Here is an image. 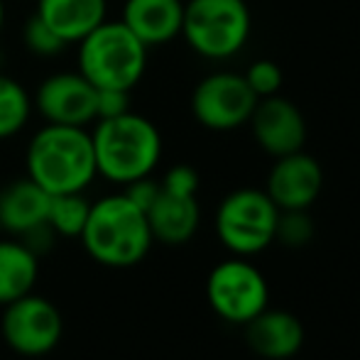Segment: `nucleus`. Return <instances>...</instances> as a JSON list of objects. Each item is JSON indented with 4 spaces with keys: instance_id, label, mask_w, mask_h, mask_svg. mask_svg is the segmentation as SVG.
<instances>
[{
    "instance_id": "7",
    "label": "nucleus",
    "mask_w": 360,
    "mask_h": 360,
    "mask_svg": "<svg viewBox=\"0 0 360 360\" xmlns=\"http://www.w3.org/2000/svg\"><path fill=\"white\" fill-rule=\"evenodd\" d=\"M206 299L218 319L245 326L270 307V285L250 257L231 255L214 265L206 277Z\"/></svg>"
},
{
    "instance_id": "23",
    "label": "nucleus",
    "mask_w": 360,
    "mask_h": 360,
    "mask_svg": "<svg viewBox=\"0 0 360 360\" xmlns=\"http://www.w3.org/2000/svg\"><path fill=\"white\" fill-rule=\"evenodd\" d=\"M243 76H245L248 86H250L257 98L275 96L282 89V69L272 59H257V62H252L248 67V72Z\"/></svg>"
},
{
    "instance_id": "12",
    "label": "nucleus",
    "mask_w": 360,
    "mask_h": 360,
    "mask_svg": "<svg viewBox=\"0 0 360 360\" xmlns=\"http://www.w3.org/2000/svg\"><path fill=\"white\" fill-rule=\"evenodd\" d=\"M323 189V169L304 150L277 157L267 174L265 194L280 211H307Z\"/></svg>"
},
{
    "instance_id": "22",
    "label": "nucleus",
    "mask_w": 360,
    "mask_h": 360,
    "mask_svg": "<svg viewBox=\"0 0 360 360\" xmlns=\"http://www.w3.org/2000/svg\"><path fill=\"white\" fill-rule=\"evenodd\" d=\"M25 47L34 54V57H57L59 52L67 49V42L44 22L39 15H30L22 30Z\"/></svg>"
},
{
    "instance_id": "24",
    "label": "nucleus",
    "mask_w": 360,
    "mask_h": 360,
    "mask_svg": "<svg viewBox=\"0 0 360 360\" xmlns=\"http://www.w3.org/2000/svg\"><path fill=\"white\" fill-rule=\"evenodd\" d=\"M160 186L165 191H172V194L196 196V191H199V174L189 165H174L160 179Z\"/></svg>"
},
{
    "instance_id": "27",
    "label": "nucleus",
    "mask_w": 360,
    "mask_h": 360,
    "mask_svg": "<svg viewBox=\"0 0 360 360\" xmlns=\"http://www.w3.org/2000/svg\"><path fill=\"white\" fill-rule=\"evenodd\" d=\"M3 25H5V3L0 0V32H3Z\"/></svg>"
},
{
    "instance_id": "5",
    "label": "nucleus",
    "mask_w": 360,
    "mask_h": 360,
    "mask_svg": "<svg viewBox=\"0 0 360 360\" xmlns=\"http://www.w3.org/2000/svg\"><path fill=\"white\" fill-rule=\"evenodd\" d=\"M252 15L245 0H184L181 34L199 57L221 62L248 44Z\"/></svg>"
},
{
    "instance_id": "20",
    "label": "nucleus",
    "mask_w": 360,
    "mask_h": 360,
    "mask_svg": "<svg viewBox=\"0 0 360 360\" xmlns=\"http://www.w3.org/2000/svg\"><path fill=\"white\" fill-rule=\"evenodd\" d=\"M91 201L81 194H57L49 199L47 226L57 233V238H79L89 218Z\"/></svg>"
},
{
    "instance_id": "19",
    "label": "nucleus",
    "mask_w": 360,
    "mask_h": 360,
    "mask_svg": "<svg viewBox=\"0 0 360 360\" xmlns=\"http://www.w3.org/2000/svg\"><path fill=\"white\" fill-rule=\"evenodd\" d=\"M32 98L20 81L0 72V140H10L27 125Z\"/></svg>"
},
{
    "instance_id": "11",
    "label": "nucleus",
    "mask_w": 360,
    "mask_h": 360,
    "mask_svg": "<svg viewBox=\"0 0 360 360\" xmlns=\"http://www.w3.org/2000/svg\"><path fill=\"white\" fill-rule=\"evenodd\" d=\"M257 147L270 157H285L304 150L307 145V118L304 113L282 96L260 98L248 120Z\"/></svg>"
},
{
    "instance_id": "3",
    "label": "nucleus",
    "mask_w": 360,
    "mask_h": 360,
    "mask_svg": "<svg viewBox=\"0 0 360 360\" xmlns=\"http://www.w3.org/2000/svg\"><path fill=\"white\" fill-rule=\"evenodd\" d=\"M91 143L98 176L118 186L152 176L162 160V135L157 125L133 110L96 120Z\"/></svg>"
},
{
    "instance_id": "10",
    "label": "nucleus",
    "mask_w": 360,
    "mask_h": 360,
    "mask_svg": "<svg viewBox=\"0 0 360 360\" xmlns=\"http://www.w3.org/2000/svg\"><path fill=\"white\" fill-rule=\"evenodd\" d=\"M96 89L79 72H57L42 81L32 96V110L44 123L89 128L96 123Z\"/></svg>"
},
{
    "instance_id": "17",
    "label": "nucleus",
    "mask_w": 360,
    "mask_h": 360,
    "mask_svg": "<svg viewBox=\"0 0 360 360\" xmlns=\"http://www.w3.org/2000/svg\"><path fill=\"white\" fill-rule=\"evenodd\" d=\"M34 15L67 44H79L91 30L108 20V0H37Z\"/></svg>"
},
{
    "instance_id": "25",
    "label": "nucleus",
    "mask_w": 360,
    "mask_h": 360,
    "mask_svg": "<svg viewBox=\"0 0 360 360\" xmlns=\"http://www.w3.org/2000/svg\"><path fill=\"white\" fill-rule=\"evenodd\" d=\"M130 110V91L120 89H98L96 94V120L115 118Z\"/></svg>"
},
{
    "instance_id": "26",
    "label": "nucleus",
    "mask_w": 360,
    "mask_h": 360,
    "mask_svg": "<svg viewBox=\"0 0 360 360\" xmlns=\"http://www.w3.org/2000/svg\"><path fill=\"white\" fill-rule=\"evenodd\" d=\"M160 189H162L160 181L152 179V176H143V179H135V181H130V184H125L123 194L128 196L138 209H143L147 214V209H150L157 196H160Z\"/></svg>"
},
{
    "instance_id": "9",
    "label": "nucleus",
    "mask_w": 360,
    "mask_h": 360,
    "mask_svg": "<svg viewBox=\"0 0 360 360\" xmlns=\"http://www.w3.org/2000/svg\"><path fill=\"white\" fill-rule=\"evenodd\" d=\"M257 96L245 76L236 72H214L196 84L191 94V115L206 130L228 133L248 125L257 105Z\"/></svg>"
},
{
    "instance_id": "8",
    "label": "nucleus",
    "mask_w": 360,
    "mask_h": 360,
    "mask_svg": "<svg viewBox=\"0 0 360 360\" xmlns=\"http://www.w3.org/2000/svg\"><path fill=\"white\" fill-rule=\"evenodd\" d=\"M0 336L10 351L22 358L49 356L62 343L64 316L52 299L30 292L3 307Z\"/></svg>"
},
{
    "instance_id": "2",
    "label": "nucleus",
    "mask_w": 360,
    "mask_h": 360,
    "mask_svg": "<svg viewBox=\"0 0 360 360\" xmlns=\"http://www.w3.org/2000/svg\"><path fill=\"white\" fill-rule=\"evenodd\" d=\"M79 240L94 262L113 270H128L145 260L155 238L147 214L120 191L91 201Z\"/></svg>"
},
{
    "instance_id": "21",
    "label": "nucleus",
    "mask_w": 360,
    "mask_h": 360,
    "mask_svg": "<svg viewBox=\"0 0 360 360\" xmlns=\"http://www.w3.org/2000/svg\"><path fill=\"white\" fill-rule=\"evenodd\" d=\"M314 240V221L307 211H280L277 218L275 243H282L287 248H307Z\"/></svg>"
},
{
    "instance_id": "13",
    "label": "nucleus",
    "mask_w": 360,
    "mask_h": 360,
    "mask_svg": "<svg viewBox=\"0 0 360 360\" xmlns=\"http://www.w3.org/2000/svg\"><path fill=\"white\" fill-rule=\"evenodd\" d=\"M245 341L255 356L265 360H289L302 351L307 331L292 311L267 307L245 323Z\"/></svg>"
},
{
    "instance_id": "6",
    "label": "nucleus",
    "mask_w": 360,
    "mask_h": 360,
    "mask_svg": "<svg viewBox=\"0 0 360 360\" xmlns=\"http://www.w3.org/2000/svg\"><path fill=\"white\" fill-rule=\"evenodd\" d=\"M280 209L272 204L265 189H243L223 196L216 209L214 228L221 245L231 255L255 257L275 243Z\"/></svg>"
},
{
    "instance_id": "1",
    "label": "nucleus",
    "mask_w": 360,
    "mask_h": 360,
    "mask_svg": "<svg viewBox=\"0 0 360 360\" xmlns=\"http://www.w3.org/2000/svg\"><path fill=\"white\" fill-rule=\"evenodd\" d=\"M25 169L49 196L81 194L98 176L91 133L76 125L44 123L27 143Z\"/></svg>"
},
{
    "instance_id": "4",
    "label": "nucleus",
    "mask_w": 360,
    "mask_h": 360,
    "mask_svg": "<svg viewBox=\"0 0 360 360\" xmlns=\"http://www.w3.org/2000/svg\"><path fill=\"white\" fill-rule=\"evenodd\" d=\"M147 52L120 20H103L79 42L76 72L96 89L133 91L147 72Z\"/></svg>"
},
{
    "instance_id": "18",
    "label": "nucleus",
    "mask_w": 360,
    "mask_h": 360,
    "mask_svg": "<svg viewBox=\"0 0 360 360\" xmlns=\"http://www.w3.org/2000/svg\"><path fill=\"white\" fill-rule=\"evenodd\" d=\"M39 257L20 238H0V307L34 292Z\"/></svg>"
},
{
    "instance_id": "14",
    "label": "nucleus",
    "mask_w": 360,
    "mask_h": 360,
    "mask_svg": "<svg viewBox=\"0 0 360 360\" xmlns=\"http://www.w3.org/2000/svg\"><path fill=\"white\" fill-rule=\"evenodd\" d=\"M184 0H125L120 22L147 49L174 42L181 34Z\"/></svg>"
},
{
    "instance_id": "16",
    "label": "nucleus",
    "mask_w": 360,
    "mask_h": 360,
    "mask_svg": "<svg viewBox=\"0 0 360 360\" xmlns=\"http://www.w3.org/2000/svg\"><path fill=\"white\" fill-rule=\"evenodd\" d=\"M49 199L52 196L30 176L5 184L0 189V228L8 236L20 238L32 228L47 223Z\"/></svg>"
},
{
    "instance_id": "15",
    "label": "nucleus",
    "mask_w": 360,
    "mask_h": 360,
    "mask_svg": "<svg viewBox=\"0 0 360 360\" xmlns=\"http://www.w3.org/2000/svg\"><path fill=\"white\" fill-rule=\"evenodd\" d=\"M147 223L155 243L162 245H184L196 236L201 226V209L196 196H181L160 189L155 204L147 209Z\"/></svg>"
}]
</instances>
